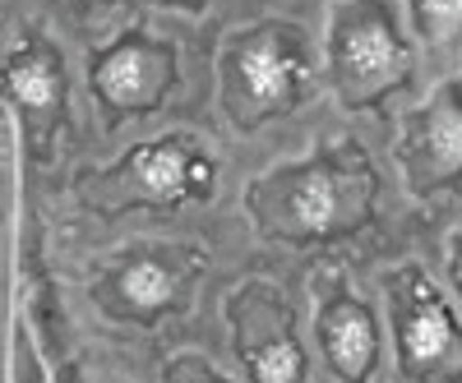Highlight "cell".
Instances as JSON below:
<instances>
[{
	"label": "cell",
	"mask_w": 462,
	"mask_h": 383,
	"mask_svg": "<svg viewBox=\"0 0 462 383\" xmlns=\"http://www.w3.org/2000/svg\"><path fill=\"white\" fill-rule=\"evenodd\" d=\"M305 79V56L287 28H254L226 51V111L241 125L282 111Z\"/></svg>",
	"instance_id": "6da1fadb"
},
{
	"label": "cell",
	"mask_w": 462,
	"mask_h": 383,
	"mask_svg": "<svg viewBox=\"0 0 462 383\" xmlns=\"http://www.w3.org/2000/svg\"><path fill=\"white\" fill-rule=\"evenodd\" d=\"M407 69V47L389 19V10L361 0L356 10L337 14L333 28V74L346 93H374Z\"/></svg>",
	"instance_id": "7a4b0ae2"
},
{
	"label": "cell",
	"mask_w": 462,
	"mask_h": 383,
	"mask_svg": "<svg viewBox=\"0 0 462 383\" xmlns=\"http://www.w3.org/2000/svg\"><path fill=\"white\" fill-rule=\"evenodd\" d=\"M398 347H402V369L416 378L448 369V360H457V324L448 315V305L416 282L407 291V305L398 315Z\"/></svg>",
	"instance_id": "3957f363"
},
{
	"label": "cell",
	"mask_w": 462,
	"mask_h": 383,
	"mask_svg": "<svg viewBox=\"0 0 462 383\" xmlns=\"http://www.w3.org/2000/svg\"><path fill=\"white\" fill-rule=\"evenodd\" d=\"M93 84H97L102 102L116 106V111L152 106L162 97V88L171 84V51L152 47V42H139V37L134 42H121L97 60Z\"/></svg>",
	"instance_id": "277c9868"
},
{
	"label": "cell",
	"mask_w": 462,
	"mask_h": 383,
	"mask_svg": "<svg viewBox=\"0 0 462 383\" xmlns=\"http://www.w3.org/2000/svg\"><path fill=\"white\" fill-rule=\"evenodd\" d=\"M407 167L420 189L444 185L448 176L462 171V93L448 88L420 111L407 139Z\"/></svg>",
	"instance_id": "5b68a950"
},
{
	"label": "cell",
	"mask_w": 462,
	"mask_h": 383,
	"mask_svg": "<svg viewBox=\"0 0 462 383\" xmlns=\"http://www.w3.org/2000/svg\"><path fill=\"white\" fill-rule=\"evenodd\" d=\"M319 342H324V356H328L337 378L361 383L374 369L379 333H374V319L361 300H352V296L328 300L324 315H319Z\"/></svg>",
	"instance_id": "8992f818"
},
{
	"label": "cell",
	"mask_w": 462,
	"mask_h": 383,
	"mask_svg": "<svg viewBox=\"0 0 462 383\" xmlns=\"http://www.w3.org/2000/svg\"><path fill=\"white\" fill-rule=\"evenodd\" d=\"M130 171H134V180L148 189V195L162 199V204H176L185 195H195V189H204L208 176H213V167L199 158V152H189L185 143L139 148L130 158Z\"/></svg>",
	"instance_id": "52a82bcc"
},
{
	"label": "cell",
	"mask_w": 462,
	"mask_h": 383,
	"mask_svg": "<svg viewBox=\"0 0 462 383\" xmlns=\"http://www.w3.org/2000/svg\"><path fill=\"white\" fill-rule=\"evenodd\" d=\"M337 208H342V195H337L333 171L310 167V171H296V176H291V189H287V222H291L296 236H324V232H333Z\"/></svg>",
	"instance_id": "ba28073f"
},
{
	"label": "cell",
	"mask_w": 462,
	"mask_h": 383,
	"mask_svg": "<svg viewBox=\"0 0 462 383\" xmlns=\"http://www.w3.org/2000/svg\"><path fill=\"white\" fill-rule=\"evenodd\" d=\"M116 287H121V300L130 305V310H139V315H158V310H167V305L176 300V273L162 259L125 263L121 278H116Z\"/></svg>",
	"instance_id": "9c48e42d"
},
{
	"label": "cell",
	"mask_w": 462,
	"mask_h": 383,
	"mask_svg": "<svg viewBox=\"0 0 462 383\" xmlns=\"http://www.w3.org/2000/svg\"><path fill=\"white\" fill-rule=\"evenodd\" d=\"M241 356L254 383H300L305 378V356L291 333H268L263 342H245Z\"/></svg>",
	"instance_id": "30bf717a"
},
{
	"label": "cell",
	"mask_w": 462,
	"mask_h": 383,
	"mask_svg": "<svg viewBox=\"0 0 462 383\" xmlns=\"http://www.w3.org/2000/svg\"><path fill=\"white\" fill-rule=\"evenodd\" d=\"M10 88H14V97L23 106L47 111L60 97V65L51 56H28V60L10 65Z\"/></svg>",
	"instance_id": "8fae6325"
},
{
	"label": "cell",
	"mask_w": 462,
	"mask_h": 383,
	"mask_svg": "<svg viewBox=\"0 0 462 383\" xmlns=\"http://www.w3.org/2000/svg\"><path fill=\"white\" fill-rule=\"evenodd\" d=\"M411 10L430 42H439V37H448L462 23V0H411Z\"/></svg>",
	"instance_id": "7c38bea8"
},
{
	"label": "cell",
	"mask_w": 462,
	"mask_h": 383,
	"mask_svg": "<svg viewBox=\"0 0 462 383\" xmlns=\"http://www.w3.org/2000/svg\"><path fill=\"white\" fill-rule=\"evenodd\" d=\"M171 383H226V378H222V374H213L204 360H195V365L185 360V365H176V378H171Z\"/></svg>",
	"instance_id": "4fadbf2b"
},
{
	"label": "cell",
	"mask_w": 462,
	"mask_h": 383,
	"mask_svg": "<svg viewBox=\"0 0 462 383\" xmlns=\"http://www.w3.org/2000/svg\"><path fill=\"white\" fill-rule=\"evenodd\" d=\"M453 282H457V291H462V245L453 250Z\"/></svg>",
	"instance_id": "5bb4252c"
},
{
	"label": "cell",
	"mask_w": 462,
	"mask_h": 383,
	"mask_svg": "<svg viewBox=\"0 0 462 383\" xmlns=\"http://www.w3.org/2000/svg\"><path fill=\"white\" fill-rule=\"evenodd\" d=\"M176 5H195V10H199V5H204V0H176Z\"/></svg>",
	"instance_id": "9a60e30c"
}]
</instances>
